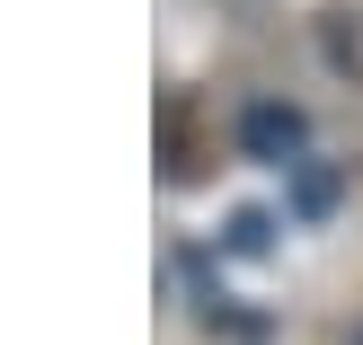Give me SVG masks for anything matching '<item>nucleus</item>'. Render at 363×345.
<instances>
[{"instance_id":"f257e3e1","label":"nucleus","mask_w":363,"mask_h":345,"mask_svg":"<svg viewBox=\"0 0 363 345\" xmlns=\"http://www.w3.org/2000/svg\"><path fill=\"white\" fill-rule=\"evenodd\" d=\"M240 142H248V159H266V169H293V151H301V106L257 98L240 115Z\"/></svg>"}]
</instances>
